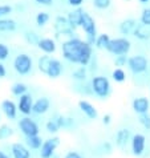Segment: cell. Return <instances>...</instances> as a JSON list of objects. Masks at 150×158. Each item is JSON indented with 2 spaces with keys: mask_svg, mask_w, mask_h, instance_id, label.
<instances>
[{
  "mask_svg": "<svg viewBox=\"0 0 150 158\" xmlns=\"http://www.w3.org/2000/svg\"><path fill=\"white\" fill-rule=\"evenodd\" d=\"M61 51L65 60L73 64H80L81 67H86L90 63L92 53H93L92 45L78 37H72L69 40L63 41Z\"/></svg>",
  "mask_w": 150,
  "mask_h": 158,
  "instance_id": "1",
  "label": "cell"
},
{
  "mask_svg": "<svg viewBox=\"0 0 150 158\" xmlns=\"http://www.w3.org/2000/svg\"><path fill=\"white\" fill-rule=\"evenodd\" d=\"M80 27L82 28V31L86 33V39L85 41L89 44V45H94L96 37H97V27H96V21L88 12L84 11L82 16H81V24Z\"/></svg>",
  "mask_w": 150,
  "mask_h": 158,
  "instance_id": "2",
  "label": "cell"
},
{
  "mask_svg": "<svg viewBox=\"0 0 150 158\" xmlns=\"http://www.w3.org/2000/svg\"><path fill=\"white\" fill-rule=\"evenodd\" d=\"M131 48V43L129 39L126 37H116V39H110L106 49L109 53H112L114 56H121V55H127Z\"/></svg>",
  "mask_w": 150,
  "mask_h": 158,
  "instance_id": "3",
  "label": "cell"
},
{
  "mask_svg": "<svg viewBox=\"0 0 150 158\" xmlns=\"http://www.w3.org/2000/svg\"><path fill=\"white\" fill-rule=\"evenodd\" d=\"M90 86H92V92L101 98H106L110 94V90H112L110 81L108 80V77L102 76V74H98V76H94L92 78Z\"/></svg>",
  "mask_w": 150,
  "mask_h": 158,
  "instance_id": "4",
  "label": "cell"
},
{
  "mask_svg": "<svg viewBox=\"0 0 150 158\" xmlns=\"http://www.w3.org/2000/svg\"><path fill=\"white\" fill-rule=\"evenodd\" d=\"M32 57L27 53L17 55L14 60V69L16 71V73L21 74V76H25L32 71Z\"/></svg>",
  "mask_w": 150,
  "mask_h": 158,
  "instance_id": "5",
  "label": "cell"
},
{
  "mask_svg": "<svg viewBox=\"0 0 150 158\" xmlns=\"http://www.w3.org/2000/svg\"><path fill=\"white\" fill-rule=\"evenodd\" d=\"M53 28H55L57 37L63 36V37H68V40H69V39H72L73 35H74V29H72V27H70L69 23H68V19L65 16H57L56 17Z\"/></svg>",
  "mask_w": 150,
  "mask_h": 158,
  "instance_id": "6",
  "label": "cell"
},
{
  "mask_svg": "<svg viewBox=\"0 0 150 158\" xmlns=\"http://www.w3.org/2000/svg\"><path fill=\"white\" fill-rule=\"evenodd\" d=\"M127 67L134 74H140L146 72L148 69V59L142 55H134L127 57Z\"/></svg>",
  "mask_w": 150,
  "mask_h": 158,
  "instance_id": "7",
  "label": "cell"
},
{
  "mask_svg": "<svg viewBox=\"0 0 150 158\" xmlns=\"http://www.w3.org/2000/svg\"><path fill=\"white\" fill-rule=\"evenodd\" d=\"M60 145V138L59 137H52L48 138L45 141H43L41 148L39 149L40 150V157L41 158H52L55 156L56 149L59 148Z\"/></svg>",
  "mask_w": 150,
  "mask_h": 158,
  "instance_id": "8",
  "label": "cell"
},
{
  "mask_svg": "<svg viewBox=\"0 0 150 158\" xmlns=\"http://www.w3.org/2000/svg\"><path fill=\"white\" fill-rule=\"evenodd\" d=\"M19 129L21 130L25 137H32V135H39V125L35 122L32 118L29 117H24L19 121Z\"/></svg>",
  "mask_w": 150,
  "mask_h": 158,
  "instance_id": "9",
  "label": "cell"
},
{
  "mask_svg": "<svg viewBox=\"0 0 150 158\" xmlns=\"http://www.w3.org/2000/svg\"><path fill=\"white\" fill-rule=\"evenodd\" d=\"M130 143H131V152H133L134 156L140 157L144 154L145 148H146V138H145L144 134H140V133L134 134L130 139Z\"/></svg>",
  "mask_w": 150,
  "mask_h": 158,
  "instance_id": "10",
  "label": "cell"
},
{
  "mask_svg": "<svg viewBox=\"0 0 150 158\" xmlns=\"http://www.w3.org/2000/svg\"><path fill=\"white\" fill-rule=\"evenodd\" d=\"M17 106V110L20 113H23V114L28 116L32 113V106H33V97L32 94L29 93H25L23 96H20L19 98V104L16 105Z\"/></svg>",
  "mask_w": 150,
  "mask_h": 158,
  "instance_id": "11",
  "label": "cell"
},
{
  "mask_svg": "<svg viewBox=\"0 0 150 158\" xmlns=\"http://www.w3.org/2000/svg\"><path fill=\"white\" fill-rule=\"evenodd\" d=\"M131 108L137 114H146L149 113V108H150V102L146 97H138L134 98L131 102Z\"/></svg>",
  "mask_w": 150,
  "mask_h": 158,
  "instance_id": "12",
  "label": "cell"
},
{
  "mask_svg": "<svg viewBox=\"0 0 150 158\" xmlns=\"http://www.w3.org/2000/svg\"><path fill=\"white\" fill-rule=\"evenodd\" d=\"M51 108V101L48 97H40L36 101H33V106H32V112L35 114H44L49 110Z\"/></svg>",
  "mask_w": 150,
  "mask_h": 158,
  "instance_id": "13",
  "label": "cell"
},
{
  "mask_svg": "<svg viewBox=\"0 0 150 158\" xmlns=\"http://www.w3.org/2000/svg\"><path fill=\"white\" fill-rule=\"evenodd\" d=\"M78 108H80V110L88 118H90V120H96V118L98 117V112H97V109L89 102V101L80 100V101H78Z\"/></svg>",
  "mask_w": 150,
  "mask_h": 158,
  "instance_id": "14",
  "label": "cell"
},
{
  "mask_svg": "<svg viewBox=\"0 0 150 158\" xmlns=\"http://www.w3.org/2000/svg\"><path fill=\"white\" fill-rule=\"evenodd\" d=\"M11 152H12V157L14 158H31V152L25 145L20 143V142H15L11 146Z\"/></svg>",
  "mask_w": 150,
  "mask_h": 158,
  "instance_id": "15",
  "label": "cell"
},
{
  "mask_svg": "<svg viewBox=\"0 0 150 158\" xmlns=\"http://www.w3.org/2000/svg\"><path fill=\"white\" fill-rule=\"evenodd\" d=\"M2 110L3 113L6 114L7 118L10 120H15L16 116H17V106L14 101L11 100H4L2 102Z\"/></svg>",
  "mask_w": 150,
  "mask_h": 158,
  "instance_id": "16",
  "label": "cell"
},
{
  "mask_svg": "<svg viewBox=\"0 0 150 158\" xmlns=\"http://www.w3.org/2000/svg\"><path fill=\"white\" fill-rule=\"evenodd\" d=\"M116 145L120 149H125L126 145L129 143V141L131 139L130 137V130L129 129H120L116 133Z\"/></svg>",
  "mask_w": 150,
  "mask_h": 158,
  "instance_id": "17",
  "label": "cell"
},
{
  "mask_svg": "<svg viewBox=\"0 0 150 158\" xmlns=\"http://www.w3.org/2000/svg\"><path fill=\"white\" fill-rule=\"evenodd\" d=\"M37 47L44 52L45 55H51V53H55L56 52V41L53 39H49V37H45V39H40L37 43Z\"/></svg>",
  "mask_w": 150,
  "mask_h": 158,
  "instance_id": "18",
  "label": "cell"
},
{
  "mask_svg": "<svg viewBox=\"0 0 150 158\" xmlns=\"http://www.w3.org/2000/svg\"><path fill=\"white\" fill-rule=\"evenodd\" d=\"M82 12H84V10H81V8L78 7V8H76V10H73V11H70L69 14H68L67 19H68V23H69L70 27H72V29H76V28L80 27Z\"/></svg>",
  "mask_w": 150,
  "mask_h": 158,
  "instance_id": "19",
  "label": "cell"
},
{
  "mask_svg": "<svg viewBox=\"0 0 150 158\" xmlns=\"http://www.w3.org/2000/svg\"><path fill=\"white\" fill-rule=\"evenodd\" d=\"M137 25H138V23H137L135 19H131V17L125 19L120 23V32L122 35H125V36H127V35H133Z\"/></svg>",
  "mask_w": 150,
  "mask_h": 158,
  "instance_id": "20",
  "label": "cell"
},
{
  "mask_svg": "<svg viewBox=\"0 0 150 158\" xmlns=\"http://www.w3.org/2000/svg\"><path fill=\"white\" fill-rule=\"evenodd\" d=\"M61 73H63V65H61L60 60L52 59L49 68H48V72H47V76L51 78H57L61 76Z\"/></svg>",
  "mask_w": 150,
  "mask_h": 158,
  "instance_id": "21",
  "label": "cell"
},
{
  "mask_svg": "<svg viewBox=\"0 0 150 158\" xmlns=\"http://www.w3.org/2000/svg\"><path fill=\"white\" fill-rule=\"evenodd\" d=\"M17 28V24L15 20L12 19H0V32H14Z\"/></svg>",
  "mask_w": 150,
  "mask_h": 158,
  "instance_id": "22",
  "label": "cell"
},
{
  "mask_svg": "<svg viewBox=\"0 0 150 158\" xmlns=\"http://www.w3.org/2000/svg\"><path fill=\"white\" fill-rule=\"evenodd\" d=\"M148 28L149 27H145V25H142V24H138L137 28L134 29L133 35L138 39V40H148V39H150V31Z\"/></svg>",
  "mask_w": 150,
  "mask_h": 158,
  "instance_id": "23",
  "label": "cell"
},
{
  "mask_svg": "<svg viewBox=\"0 0 150 158\" xmlns=\"http://www.w3.org/2000/svg\"><path fill=\"white\" fill-rule=\"evenodd\" d=\"M52 59H53V57H51L49 55H44V56H41V57L39 59V61H37L39 71H40L41 73H44V74H47L48 68H49V64H51Z\"/></svg>",
  "mask_w": 150,
  "mask_h": 158,
  "instance_id": "24",
  "label": "cell"
},
{
  "mask_svg": "<svg viewBox=\"0 0 150 158\" xmlns=\"http://www.w3.org/2000/svg\"><path fill=\"white\" fill-rule=\"evenodd\" d=\"M43 145V139L39 135H32V137H27V148L32 149V150H37Z\"/></svg>",
  "mask_w": 150,
  "mask_h": 158,
  "instance_id": "25",
  "label": "cell"
},
{
  "mask_svg": "<svg viewBox=\"0 0 150 158\" xmlns=\"http://www.w3.org/2000/svg\"><path fill=\"white\" fill-rule=\"evenodd\" d=\"M110 40V37H109V35L108 33H101L98 35V36L96 37V41H94V45L97 49H105L108 45V43Z\"/></svg>",
  "mask_w": 150,
  "mask_h": 158,
  "instance_id": "26",
  "label": "cell"
},
{
  "mask_svg": "<svg viewBox=\"0 0 150 158\" xmlns=\"http://www.w3.org/2000/svg\"><path fill=\"white\" fill-rule=\"evenodd\" d=\"M27 85L23 84V82H16V84L12 85L11 88V92H12V94L14 96H17V97H20V96H23L27 93Z\"/></svg>",
  "mask_w": 150,
  "mask_h": 158,
  "instance_id": "27",
  "label": "cell"
},
{
  "mask_svg": "<svg viewBox=\"0 0 150 158\" xmlns=\"http://www.w3.org/2000/svg\"><path fill=\"white\" fill-rule=\"evenodd\" d=\"M112 77H113V80L116 82H123L126 80V74H125V72H123L122 68H116L114 69V71L112 72Z\"/></svg>",
  "mask_w": 150,
  "mask_h": 158,
  "instance_id": "28",
  "label": "cell"
},
{
  "mask_svg": "<svg viewBox=\"0 0 150 158\" xmlns=\"http://www.w3.org/2000/svg\"><path fill=\"white\" fill-rule=\"evenodd\" d=\"M12 134H14V130H12L11 126H8L7 124L0 125V139H7Z\"/></svg>",
  "mask_w": 150,
  "mask_h": 158,
  "instance_id": "29",
  "label": "cell"
},
{
  "mask_svg": "<svg viewBox=\"0 0 150 158\" xmlns=\"http://www.w3.org/2000/svg\"><path fill=\"white\" fill-rule=\"evenodd\" d=\"M72 77L73 80H77V81H84L86 78V68L85 67H80L77 68L76 71L72 73Z\"/></svg>",
  "mask_w": 150,
  "mask_h": 158,
  "instance_id": "30",
  "label": "cell"
},
{
  "mask_svg": "<svg viewBox=\"0 0 150 158\" xmlns=\"http://www.w3.org/2000/svg\"><path fill=\"white\" fill-rule=\"evenodd\" d=\"M140 23L145 27H150V8H144L140 16Z\"/></svg>",
  "mask_w": 150,
  "mask_h": 158,
  "instance_id": "31",
  "label": "cell"
},
{
  "mask_svg": "<svg viewBox=\"0 0 150 158\" xmlns=\"http://www.w3.org/2000/svg\"><path fill=\"white\" fill-rule=\"evenodd\" d=\"M48 21H49V15L47 12H39L36 15V24L39 27H44Z\"/></svg>",
  "mask_w": 150,
  "mask_h": 158,
  "instance_id": "32",
  "label": "cell"
},
{
  "mask_svg": "<svg viewBox=\"0 0 150 158\" xmlns=\"http://www.w3.org/2000/svg\"><path fill=\"white\" fill-rule=\"evenodd\" d=\"M112 4V0H93V6L97 10H108Z\"/></svg>",
  "mask_w": 150,
  "mask_h": 158,
  "instance_id": "33",
  "label": "cell"
},
{
  "mask_svg": "<svg viewBox=\"0 0 150 158\" xmlns=\"http://www.w3.org/2000/svg\"><path fill=\"white\" fill-rule=\"evenodd\" d=\"M24 37H25V40H27L29 44H36V45H37L39 40H40V37L37 36V33L32 32V31H31V32H25Z\"/></svg>",
  "mask_w": 150,
  "mask_h": 158,
  "instance_id": "34",
  "label": "cell"
},
{
  "mask_svg": "<svg viewBox=\"0 0 150 158\" xmlns=\"http://www.w3.org/2000/svg\"><path fill=\"white\" fill-rule=\"evenodd\" d=\"M140 124L144 126L146 130H150V114L146 113V114H140Z\"/></svg>",
  "mask_w": 150,
  "mask_h": 158,
  "instance_id": "35",
  "label": "cell"
},
{
  "mask_svg": "<svg viewBox=\"0 0 150 158\" xmlns=\"http://www.w3.org/2000/svg\"><path fill=\"white\" fill-rule=\"evenodd\" d=\"M127 64V56L126 55H121V56H116V59H114V65L118 68L121 67H125Z\"/></svg>",
  "mask_w": 150,
  "mask_h": 158,
  "instance_id": "36",
  "label": "cell"
},
{
  "mask_svg": "<svg viewBox=\"0 0 150 158\" xmlns=\"http://www.w3.org/2000/svg\"><path fill=\"white\" fill-rule=\"evenodd\" d=\"M8 55H10V48H8L6 44L0 43V63H2L3 60L7 59Z\"/></svg>",
  "mask_w": 150,
  "mask_h": 158,
  "instance_id": "37",
  "label": "cell"
},
{
  "mask_svg": "<svg viewBox=\"0 0 150 158\" xmlns=\"http://www.w3.org/2000/svg\"><path fill=\"white\" fill-rule=\"evenodd\" d=\"M45 128H47V130L49 131V133H57L59 131V126H57V124L55 122V120H49L45 124Z\"/></svg>",
  "mask_w": 150,
  "mask_h": 158,
  "instance_id": "38",
  "label": "cell"
},
{
  "mask_svg": "<svg viewBox=\"0 0 150 158\" xmlns=\"http://www.w3.org/2000/svg\"><path fill=\"white\" fill-rule=\"evenodd\" d=\"M12 12V7L7 6V4H3L0 6V19H4L6 16H8Z\"/></svg>",
  "mask_w": 150,
  "mask_h": 158,
  "instance_id": "39",
  "label": "cell"
},
{
  "mask_svg": "<svg viewBox=\"0 0 150 158\" xmlns=\"http://www.w3.org/2000/svg\"><path fill=\"white\" fill-rule=\"evenodd\" d=\"M55 122L57 124L59 128H65V126H67V118L64 116H57V120H55Z\"/></svg>",
  "mask_w": 150,
  "mask_h": 158,
  "instance_id": "40",
  "label": "cell"
},
{
  "mask_svg": "<svg viewBox=\"0 0 150 158\" xmlns=\"http://www.w3.org/2000/svg\"><path fill=\"white\" fill-rule=\"evenodd\" d=\"M64 158H82V156L80 154V153H77V152H68Z\"/></svg>",
  "mask_w": 150,
  "mask_h": 158,
  "instance_id": "41",
  "label": "cell"
},
{
  "mask_svg": "<svg viewBox=\"0 0 150 158\" xmlns=\"http://www.w3.org/2000/svg\"><path fill=\"white\" fill-rule=\"evenodd\" d=\"M82 2L84 0H68V3L70 4L72 7H76V8H78L82 4Z\"/></svg>",
  "mask_w": 150,
  "mask_h": 158,
  "instance_id": "42",
  "label": "cell"
},
{
  "mask_svg": "<svg viewBox=\"0 0 150 158\" xmlns=\"http://www.w3.org/2000/svg\"><path fill=\"white\" fill-rule=\"evenodd\" d=\"M110 122H112V116H110V114H105L102 117V124L104 125H109Z\"/></svg>",
  "mask_w": 150,
  "mask_h": 158,
  "instance_id": "43",
  "label": "cell"
},
{
  "mask_svg": "<svg viewBox=\"0 0 150 158\" xmlns=\"http://www.w3.org/2000/svg\"><path fill=\"white\" fill-rule=\"evenodd\" d=\"M37 4H41V6H51L53 3V0H35Z\"/></svg>",
  "mask_w": 150,
  "mask_h": 158,
  "instance_id": "44",
  "label": "cell"
},
{
  "mask_svg": "<svg viewBox=\"0 0 150 158\" xmlns=\"http://www.w3.org/2000/svg\"><path fill=\"white\" fill-rule=\"evenodd\" d=\"M7 74V71H6V67L0 63V77H4Z\"/></svg>",
  "mask_w": 150,
  "mask_h": 158,
  "instance_id": "45",
  "label": "cell"
},
{
  "mask_svg": "<svg viewBox=\"0 0 150 158\" xmlns=\"http://www.w3.org/2000/svg\"><path fill=\"white\" fill-rule=\"evenodd\" d=\"M104 149H106V153H110V152H112V145H110L109 142L104 143Z\"/></svg>",
  "mask_w": 150,
  "mask_h": 158,
  "instance_id": "46",
  "label": "cell"
},
{
  "mask_svg": "<svg viewBox=\"0 0 150 158\" xmlns=\"http://www.w3.org/2000/svg\"><path fill=\"white\" fill-rule=\"evenodd\" d=\"M0 158H10V157H8L7 154H6V153H4V152H2V150H0Z\"/></svg>",
  "mask_w": 150,
  "mask_h": 158,
  "instance_id": "47",
  "label": "cell"
},
{
  "mask_svg": "<svg viewBox=\"0 0 150 158\" xmlns=\"http://www.w3.org/2000/svg\"><path fill=\"white\" fill-rule=\"evenodd\" d=\"M150 0H140V3H142V4H145V3H149Z\"/></svg>",
  "mask_w": 150,
  "mask_h": 158,
  "instance_id": "48",
  "label": "cell"
}]
</instances>
